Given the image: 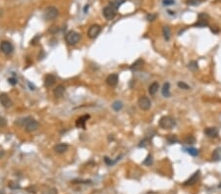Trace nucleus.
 <instances>
[{
    "label": "nucleus",
    "mask_w": 221,
    "mask_h": 194,
    "mask_svg": "<svg viewBox=\"0 0 221 194\" xmlns=\"http://www.w3.org/2000/svg\"><path fill=\"white\" fill-rule=\"evenodd\" d=\"M22 123H23V125H24L25 129H26V131H28V132L36 131H38V127H40L38 122H36V120H34V119H32V118L24 119V120L22 121Z\"/></svg>",
    "instance_id": "1"
},
{
    "label": "nucleus",
    "mask_w": 221,
    "mask_h": 194,
    "mask_svg": "<svg viewBox=\"0 0 221 194\" xmlns=\"http://www.w3.org/2000/svg\"><path fill=\"white\" fill-rule=\"evenodd\" d=\"M159 127L163 129H171L176 125V121L170 116H164L159 120Z\"/></svg>",
    "instance_id": "2"
},
{
    "label": "nucleus",
    "mask_w": 221,
    "mask_h": 194,
    "mask_svg": "<svg viewBox=\"0 0 221 194\" xmlns=\"http://www.w3.org/2000/svg\"><path fill=\"white\" fill-rule=\"evenodd\" d=\"M80 35L75 31H70L65 35V41L68 45H76L80 41Z\"/></svg>",
    "instance_id": "3"
},
{
    "label": "nucleus",
    "mask_w": 221,
    "mask_h": 194,
    "mask_svg": "<svg viewBox=\"0 0 221 194\" xmlns=\"http://www.w3.org/2000/svg\"><path fill=\"white\" fill-rule=\"evenodd\" d=\"M58 15H59L58 9L54 7V6H49V7L45 9L43 17H44V19L46 20V21H53L54 19H56V18L58 17Z\"/></svg>",
    "instance_id": "4"
},
{
    "label": "nucleus",
    "mask_w": 221,
    "mask_h": 194,
    "mask_svg": "<svg viewBox=\"0 0 221 194\" xmlns=\"http://www.w3.org/2000/svg\"><path fill=\"white\" fill-rule=\"evenodd\" d=\"M102 13L106 20H112V19H114V17L116 16L117 9L114 8L112 5H109V6H106V7L103 8Z\"/></svg>",
    "instance_id": "5"
},
{
    "label": "nucleus",
    "mask_w": 221,
    "mask_h": 194,
    "mask_svg": "<svg viewBox=\"0 0 221 194\" xmlns=\"http://www.w3.org/2000/svg\"><path fill=\"white\" fill-rule=\"evenodd\" d=\"M101 31V27L99 25H91L89 27V31H87V36H89L91 39H94L98 36V35Z\"/></svg>",
    "instance_id": "6"
},
{
    "label": "nucleus",
    "mask_w": 221,
    "mask_h": 194,
    "mask_svg": "<svg viewBox=\"0 0 221 194\" xmlns=\"http://www.w3.org/2000/svg\"><path fill=\"white\" fill-rule=\"evenodd\" d=\"M13 50H14V47L11 42L7 41V40H4V41H2L0 43V51H1L2 53L5 54V55L11 54L13 52Z\"/></svg>",
    "instance_id": "7"
},
{
    "label": "nucleus",
    "mask_w": 221,
    "mask_h": 194,
    "mask_svg": "<svg viewBox=\"0 0 221 194\" xmlns=\"http://www.w3.org/2000/svg\"><path fill=\"white\" fill-rule=\"evenodd\" d=\"M138 104H139V107L142 109V111H147L149 108H150V106H151V101H150V99H149L148 97L142 96L139 99V102H138Z\"/></svg>",
    "instance_id": "8"
},
{
    "label": "nucleus",
    "mask_w": 221,
    "mask_h": 194,
    "mask_svg": "<svg viewBox=\"0 0 221 194\" xmlns=\"http://www.w3.org/2000/svg\"><path fill=\"white\" fill-rule=\"evenodd\" d=\"M0 104L4 107V108H10L12 107L13 102L11 98L8 96L6 93H0Z\"/></svg>",
    "instance_id": "9"
},
{
    "label": "nucleus",
    "mask_w": 221,
    "mask_h": 194,
    "mask_svg": "<svg viewBox=\"0 0 221 194\" xmlns=\"http://www.w3.org/2000/svg\"><path fill=\"white\" fill-rule=\"evenodd\" d=\"M118 81H119V77L117 74L109 75L106 79V83L109 86H111V87H115V86L117 85V83H118Z\"/></svg>",
    "instance_id": "10"
},
{
    "label": "nucleus",
    "mask_w": 221,
    "mask_h": 194,
    "mask_svg": "<svg viewBox=\"0 0 221 194\" xmlns=\"http://www.w3.org/2000/svg\"><path fill=\"white\" fill-rule=\"evenodd\" d=\"M200 171H197L194 175H191L189 179L186 180L185 182H184V185H194L195 183H197V179H199V177H200Z\"/></svg>",
    "instance_id": "11"
},
{
    "label": "nucleus",
    "mask_w": 221,
    "mask_h": 194,
    "mask_svg": "<svg viewBox=\"0 0 221 194\" xmlns=\"http://www.w3.org/2000/svg\"><path fill=\"white\" fill-rule=\"evenodd\" d=\"M69 149V146L67 143H59V144L54 146V151L57 154H63V153L67 152V150Z\"/></svg>",
    "instance_id": "12"
},
{
    "label": "nucleus",
    "mask_w": 221,
    "mask_h": 194,
    "mask_svg": "<svg viewBox=\"0 0 221 194\" xmlns=\"http://www.w3.org/2000/svg\"><path fill=\"white\" fill-rule=\"evenodd\" d=\"M89 119V115H84L82 116V117H80L76 121V127H81V129H85V127H86V123Z\"/></svg>",
    "instance_id": "13"
},
{
    "label": "nucleus",
    "mask_w": 221,
    "mask_h": 194,
    "mask_svg": "<svg viewBox=\"0 0 221 194\" xmlns=\"http://www.w3.org/2000/svg\"><path fill=\"white\" fill-rule=\"evenodd\" d=\"M55 83H56V79L53 75H47L44 79V85L45 87L49 88V87H52L54 85Z\"/></svg>",
    "instance_id": "14"
},
{
    "label": "nucleus",
    "mask_w": 221,
    "mask_h": 194,
    "mask_svg": "<svg viewBox=\"0 0 221 194\" xmlns=\"http://www.w3.org/2000/svg\"><path fill=\"white\" fill-rule=\"evenodd\" d=\"M204 134L208 137H216L218 135V129L216 127H206L204 129Z\"/></svg>",
    "instance_id": "15"
},
{
    "label": "nucleus",
    "mask_w": 221,
    "mask_h": 194,
    "mask_svg": "<svg viewBox=\"0 0 221 194\" xmlns=\"http://www.w3.org/2000/svg\"><path fill=\"white\" fill-rule=\"evenodd\" d=\"M53 93H54V96L56 98L62 97L64 95V93H65V87H64V85L60 84V85L56 86V88L54 89Z\"/></svg>",
    "instance_id": "16"
},
{
    "label": "nucleus",
    "mask_w": 221,
    "mask_h": 194,
    "mask_svg": "<svg viewBox=\"0 0 221 194\" xmlns=\"http://www.w3.org/2000/svg\"><path fill=\"white\" fill-rule=\"evenodd\" d=\"M158 89H159V83L157 81H154L148 86V93L150 95H154L158 91Z\"/></svg>",
    "instance_id": "17"
},
{
    "label": "nucleus",
    "mask_w": 221,
    "mask_h": 194,
    "mask_svg": "<svg viewBox=\"0 0 221 194\" xmlns=\"http://www.w3.org/2000/svg\"><path fill=\"white\" fill-rule=\"evenodd\" d=\"M162 33H163V37L166 41H169L170 38H171V29L168 26H164L162 28Z\"/></svg>",
    "instance_id": "18"
},
{
    "label": "nucleus",
    "mask_w": 221,
    "mask_h": 194,
    "mask_svg": "<svg viewBox=\"0 0 221 194\" xmlns=\"http://www.w3.org/2000/svg\"><path fill=\"white\" fill-rule=\"evenodd\" d=\"M161 93L165 98L170 97V83H165L162 86V89H161Z\"/></svg>",
    "instance_id": "19"
},
{
    "label": "nucleus",
    "mask_w": 221,
    "mask_h": 194,
    "mask_svg": "<svg viewBox=\"0 0 221 194\" xmlns=\"http://www.w3.org/2000/svg\"><path fill=\"white\" fill-rule=\"evenodd\" d=\"M144 66V60L142 59H138L136 62L131 66V70L132 71H139L141 70Z\"/></svg>",
    "instance_id": "20"
},
{
    "label": "nucleus",
    "mask_w": 221,
    "mask_h": 194,
    "mask_svg": "<svg viewBox=\"0 0 221 194\" xmlns=\"http://www.w3.org/2000/svg\"><path fill=\"white\" fill-rule=\"evenodd\" d=\"M212 160L213 161H221V147H218L212 153Z\"/></svg>",
    "instance_id": "21"
},
{
    "label": "nucleus",
    "mask_w": 221,
    "mask_h": 194,
    "mask_svg": "<svg viewBox=\"0 0 221 194\" xmlns=\"http://www.w3.org/2000/svg\"><path fill=\"white\" fill-rule=\"evenodd\" d=\"M123 106H124L123 103H122L121 101H119V100H117V101L113 102V104H112V109L116 112H119L120 110H122Z\"/></svg>",
    "instance_id": "22"
},
{
    "label": "nucleus",
    "mask_w": 221,
    "mask_h": 194,
    "mask_svg": "<svg viewBox=\"0 0 221 194\" xmlns=\"http://www.w3.org/2000/svg\"><path fill=\"white\" fill-rule=\"evenodd\" d=\"M185 150L187 151L188 154L191 155V156L195 157V156H197V155L200 154V151H199V150H197V148H194V147H189V148H187V149H185Z\"/></svg>",
    "instance_id": "23"
},
{
    "label": "nucleus",
    "mask_w": 221,
    "mask_h": 194,
    "mask_svg": "<svg viewBox=\"0 0 221 194\" xmlns=\"http://www.w3.org/2000/svg\"><path fill=\"white\" fill-rule=\"evenodd\" d=\"M152 163H153V158H152V156H151L150 154L147 155L146 158L144 159V161L142 162V164H144V165H146V166H150V165H152Z\"/></svg>",
    "instance_id": "24"
},
{
    "label": "nucleus",
    "mask_w": 221,
    "mask_h": 194,
    "mask_svg": "<svg viewBox=\"0 0 221 194\" xmlns=\"http://www.w3.org/2000/svg\"><path fill=\"white\" fill-rule=\"evenodd\" d=\"M188 68L191 71H197V69H199V65H197V61H192V62H190V63H189V65H188Z\"/></svg>",
    "instance_id": "25"
},
{
    "label": "nucleus",
    "mask_w": 221,
    "mask_h": 194,
    "mask_svg": "<svg viewBox=\"0 0 221 194\" xmlns=\"http://www.w3.org/2000/svg\"><path fill=\"white\" fill-rule=\"evenodd\" d=\"M177 85H178V87L180 88V89H184V90H189V89H190V86H189L186 83H184V81H178Z\"/></svg>",
    "instance_id": "26"
},
{
    "label": "nucleus",
    "mask_w": 221,
    "mask_h": 194,
    "mask_svg": "<svg viewBox=\"0 0 221 194\" xmlns=\"http://www.w3.org/2000/svg\"><path fill=\"white\" fill-rule=\"evenodd\" d=\"M124 2H125V0H115V1L110 2V3H111V5L113 6L114 8L118 9V7H120L122 4L124 3Z\"/></svg>",
    "instance_id": "27"
},
{
    "label": "nucleus",
    "mask_w": 221,
    "mask_h": 194,
    "mask_svg": "<svg viewBox=\"0 0 221 194\" xmlns=\"http://www.w3.org/2000/svg\"><path fill=\"white\" fill-rule=\"evenodd\" d=\"M185 142H186V144H190V145L194 144L195 142V138L193 135H188L187 137L185 138Z\"/></svg>",
    "instance_id": "28"
},
{
    "label": "nucleus",
    "mask_w": 221,
    "mask_h": 194,
    "mask_svg": "<svg viewBox=\"0 0 221 194\" xmlns=\"http://www.w3.org/2000/svg\"><path fill=\"white\" fill-rule=\"evenodd\" d=\"M202 3V0H187V4L190 6H199Z\"/></svg>",
    "instance_id": "29"
},
{
    "label": "nucleus",
    "mask_w": 221,
    "mask_h": 194,
    "mask_svg": "<svg viewBox=\"0 0 221 194\" xmlns=\"http://www.w3.org/2000/svg\"><path fill=\"white\" fill-rule=\"evenodd\" d=\"M167 140L169 141L171 144H173V143H175V142H178V138H177L176 135H169L167 137Z\"/></svg>",
    "instance_id": "30"
},
{
    "label": "nucleus",
    "mask_w": 221,
    "mask_h": 194,
    "mask_svg": "<svg viewBox=\"0 0 221 194\" xmlns=\"http://www.w3.org/2000/svg\"><path fill=\"white\" fill-rule=\"evenodd\" d=\"M104 162H105V164H106L107 166H112V165H114V164L116 163L117 161H112V160L109 159L108 157H104Z\"/></svg>",
    "instance_id": "31"
},
{
    "label": "nucleus",
    "mask_w": 221,
    "mask_h": 194,
    "mask_svg": "<svg viewBox=\"0 0 221 194\" xmlns=\"http://www.w3.org/2000/svg\"><path fill=\"white\" fill-rule=\"evenodd\" d=\"M199 21H204V22H208V16L206 14H200L199 15Z\"/></svg>",
    "instance_id": "32"
},
{
    "label": "nucleus",
    "mask_w": 221,
    "mask_h": 194,
    "mask_svg": "<svg viewBox=\"0 0 221 194\" xmlns=\"http://www.w3.org/2000/svg\"><path fill=\"white\" fill-rule=\"evenodd\" d=\"M8 83H10L11 85H16L17 83H18V81H17V79H16V77H9V79H8Z\"/></svg>",
    "instance_id": "33"
},
{
    "label": "nucleus",
    "mask_w": 221,
    "mask_h": 194,
    "mask_svg": "<svg viewBox=\"0 0 221 194\" xmlns=\"http://www.w3.org/2000/svg\"><path fill=\"white\" fill-rule=\"evenodd\" d=\"M163 5L164 6H170L175 4V0H163Z\"/></svg>",
    "instance_id": "34"
},
{
    "label": "nucleus",
    "mask_w": 221,
    "mask_h": 194,
    "mask_svg": "<svg viewBox=\"0 0 221 194\" xmlns=\"http://www.w3.org/2000/svg\"><path fill=\"white\" fill-rule=\"evenodd\" d=\"M156 14H148L146 16V19H147V21H149V22H152V21H154V20L156 19Z\"/></svg>",
    "instance_id": "35"
},
{
    "label": "nucleus",
    "mask_w": 221,
    "mask_h": 194,
    "mask_svg": "<svg viewBox=\"0 0 221 194\" xmlns=\"http://www.w3.org/2000/svg\"><path fill=\"white\" fill-rule=\"evenodd\" d=\"M197 27H200V28H204V27L208 26V22H204V21H199L195 24Z\"/></svg>",
    "instance_id": "36"
},
{
    "label": "nucleus",
    "mask_w": 221,
    "mask_h": 194,
    "mask_svg": "<svg viewBox=\"0 0 221 194\" xmlns=\"http://www.w3.org/2000/svg\"><path fill=\"white\" fill-rule=\"evenodd\" d=\"M7 125V121L5 118L0 117V127H3Z\"/></svg>",
    "instance_id": "37"
},
{
    "label": "nucleus",
    "mask_w": 221,
    "mask_h": 194,
    "mask_svg": "<svg viewBox=\"0 0 221 194\" xmlns=\"http://www.w3.org/2000/svg\"><path fill=\"white\" fill-rule=\"evenodd\" d=\"M147 143H148V139H147V138L144 139V140H142V141H141V142H140V144H139V147H146V146L147 145Z\"/></svg>",
    "instance_id": "38"
},
{
    "label": "nucleus",
    "mask_w": 221,
    "mask_h": 194,
    "mask_svg": "<svg viewBox=\"0 0 221 194\" xmlns=\"http://www.w3.org/2000/svg\"><path fill=\"white\" fill-rule=\"evenodd\" d=\"M40 38V35H36V37L34 38L33 40H32V42H31V44H36V41H38V39Z\"/></svg>",
    "instance_id": "39"
},
{
    "label": "nucleus",
    "mask_w": 221,
    "mask_h": 194,
    "mask_svg": "<svg viewBox=\"0 0 221 194\" xmlns=\"http://www.w3.org/2000/svg\"><path fill=\"white\" fill-rule=\"evenodd\" d=\"M58 31V28H57V27H55V26H53V27H52V29H49V31H51V33H55V31Z\"/></svg>",
    "instance_id": "40"
},
{
    "label": "nucleus",
    "mask_w": 221,
    "mask_h": 194,
    "mask_svg": "<svg viewBox=\"0 0 221 194\" xmlns=\"http://www.w3.org/2000/svg\"><path fill=\"white\" fill-rule=\"evenodd\" d=\"M48 193L49 194H57V190L56 189H51L50 191H48Z\"/></svg>",
    "instance_id": "41"
},
{
    "label": "nucleus",
    "mask_w": 221,
    "mask_h": 194,
    "mask_svg": "<svg viewBox=\"0 0 221 194\" xmlns=\"http://www.w3.org/2000/svg\"><path fill=\"white\" fill-rule=\"evenodd\" d=\"M4 156V151H0V158Z\"/></svg>",
    "instance_id": "42"
},
{
    "label": "nucleus",
    "mask_w": 221,
    "mask_h": 194,
    "mask_svg": "<svg viewBox=\"0 0 221 194\" xmlns=\"http://www.w3.org/2000/svg\"><path fill=\"white\" fill-rule=\"evenodd\" d=\"M87 9H89V6H86V7H85V13H87Z\"/></svg>",
    "instance_id": "43"
},
{
    "label": "nucleus",
    "mask_w": 221,
    "mask_h": 194,
    "mask_svg": "<svg viewBox=\"0 0 221 194\" xmlns=\"http://www.w3.org/2000/svg\"><path fill=\"white\" fill-rule=\"evenodd\" d=\"M219 187H221V183H220V184H219Z\"/></svg>",
    "instance_id": "44"
}]
</instances>
